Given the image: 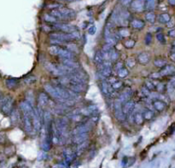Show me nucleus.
I'll return each instance as SVG.
<instances>
[{
  "instance_id": "nucleus-54",
  "label": "nucleus",
  "mask_w": 175,
  "mask_h": 168,
  "mask_svg": "<svg viewBox=\"0 0 175 168\" xmlns=\"http://www.w3.org/2000/svg\"><path fill=\"white\" fill-rule=\"evenodd\" d=\"M68 1H70V2H72V1H74V0H68Z\"/></svg>"
},
{
  "instance_id": "nucleus-11",
  "label": "nucleus",
  "mask_w": 175,
  "mask_h": 168,
  "mask_svg": "<svg viewBox=\"0 0 175 168\" xmlns=\"http://www.w3.org/2000/svg\"><path fill=\"white\" fill-rule=\"evenodd\" d=\"M135 106H136V103L132 100H129L122 104V110H123L124 114H126V116H128L131 113L133 112V110L135 109Z\"/></svg>"
},
{
  "instance_id": "nucleus-41",
  "label": "nucleus",
  "mask_w": 175,
  "mask_h": 168,
  "mask_svg": "<svg viewBox=\"0 0 175 168\" xmlns=\"http://www.w3.org/2000/svg\"><path fill=\"white\" fill-rule=\"evenodd\" d=\"M156 39L162 45H165L167 43L166 38H165V36H164V34L162 32H157L156 33Z\"/></svg>"
},
{
  "instance_id": "nucleus-52",
  "label": "nucleus",
  "mask_w": 175,
  "mask_h": 168,
  "mask_svg": "<svg viewBox=\"0 0 175 168\" xmlns=\"http://www.w3.org/2000/svg\"><path fill=\"white\" fill-rule=\"evenodd\" d=\"M172 50L173 51H175V40L172 43Z\"/></svg>"
},
{
  "instance_id": "nucleus-3",
  "label": "nucleus",
  "mask_w": 175,
  "mask_h": 168,
  "mask_svg": "<svg viewBox=\"0 0 175 168\" xmlns=\"http://www.w3.org/2000/svg\"><path fill=\"white\" fill-rule=\"evenodd\" d=\"M14 99L10 96H5L3 97L1 102H0V109L1 112L5 114V115H10L12 111H13Z\"/></svg>"
},
{
  "instance_id": "nucleus-51",
  "label": "nucleus",
  "mask_w": 175,
  "mask_h": 168,
  "mask_svg": "<svg viewBox=\"0 0 175 168\" xmlns=\"http://www.w3.org/2000/svg\"><path fill=\"white\" fill-rule=\"evenodd\" d=\"M168 4L171 6H175V0H168Z\"/></svg>"
},
{
  "instance_id": "nucleus-5",
  "label": "nucleus",
  "mask_w": 175,
  "mask_h": 168,
  "mask_svg": "<svg viewBox=\"0 0 175 168\" xmlns=\"http://www.w3.org/2000/svg\"><path fill=\"white\" fill-rule=\"evenodd\" d=\"M54 25V28L58 30L60 32H66V33H71V32L77 31L76 26L68 24V23H63V22H57Z\"/></svg>"
},
{
  "instance_id": "nucleus-32",
  "label": "nucleus",
  "mask_w": 175,
  "mask_h": 168,
  "mask_svg": "<svg viewBox=\"0 0 175 168\" xmlns=\"http://www.w3.org/2000/svg\"><path fill=\"white\" fill-rule=\"evenodd\" d=\"M156 16L154 12L149 11L148 13L145 15V20H146L148 22L151 23V24H154V23L156 22Z\"/></svg>"
},
{
  "instance_id": "nucleus-2",
  "label": "nucleus",
  "mask_w": 175,
  "mask_h": 168,
  "mask_svg": "<svg viewBox=\"0 0 175 168\" xmlns=\"http://www.w3.org/2000/svg\"><path fill=\"white\" fill-rule=\"evenodd\" d=\"M49 52L52 56H58L61 59H74V54L68 50L62 48L58 45H51L49 47Z\"/></svg>"
},
{
  "instance_id": "nucleus-6",
  "label": "nucleus",
  "mask_w": 175,
  "mask_h": 168,
  "mask_svg": "<svg viewBox=\"0 0 175 168\" xmlns=\"http://www.w3.org/2000/svg\"><path fill=\"white\" fill-rule=\"evenodd\" d=\"M114 109H115V119L120 122H123L124 120H126V114H124L123 110H122V104L117 101L116 103H115Z\"/></svg>"
},
{
  "instance_id": "nucleus-21",
  "label": "nucleus",
  "mask_w": 175,
  "mask_h": 168,
  "mask_svg": "<svg viewBox=\"0 0 175 168\" xmlns=\"http://www.w3.org/2000/svg\"><path fill=\"white\" fill-rule=\"evenodd\" d=\"M130 114H132V120H133V122L136 123L137 125H142L143 123V120H144V119H143V114L141 113V112H134V110H133V112L132 113H131Z\"/></svg>"
},
{
  "instance_id": "nucleus-22",
  "label": "nucleus",
  "mask_w": 175,
  "mask_h": 168,
  "mask_svg": "<svg viewBox=\"0 0 175 168\" xmlns=\"http://www.w3.org/2000/svg\"><path fill=\"white\" fill-rule=\"evenodd\" d=\"M88 147H89V141L88 140L81 142V143H79L78 145H76V149L74 150L75 153H76V155L78 156V155H82L85 151L88 149Z\"/></svg>"
},
{
  "instance_id": "nucleus-36",
  "label": "nucleus",
  "mask_w": 175,
  "mask_h": 168,
  "mask_svg": "<svg viewBox=\"0 0 175 168\" xmlns=\"http://www.w3.org/2000/svg\"><path fill=\"white\" fill-rule=\"evenodd\" d=\"M36 80H37V78L35 77L34 75H29V76H27L24 78L23 83L25 84H34L36 82Z\"/></svg>"
},
{
  "instance_id": "nucleus-18",
  "label": "nucleus",
  "mask_w": 175,
  "mask_h": 168,
  "mask_svg": "<svg viewBox=\"0 0 175 168\" xmlns=\"http://www.w3.org/2000/svg\"><path fill=\"white\" fill-rule=\"evenodd\" d=\"M50 103V98L49 96L45 93L41 92L39 95V108H45Z\"/></svg>"
},
{
  "instance_id": "nucleus-48",
  "label": "nucleus",
  "mask_w": 175,
  "mask_h": 168,
  "mask_svg": "<svg viewBox=\"0 0 175 168\" xmlns=\"http://www.w3.org/2000/svg\"><path fill=\"white\" fill-rule=\"evenodd\" d=\"M121 67H123V63H121V62H116L115 63V69L118 71L119 69H121Z\"/></svg>"
},
{
  "instance_id": "nucleus-25",
  "label": "nucleus",
  "mask_w": 175,
  "mask_h": 168,
  "mask_svg": "<svg viewBox=\"0 0 175 168\" xmlns=\"http://www.w3.org/2000/svg\"><path fill=\"white\" fill-rule=\"evenodd\" d=\"M158 21L162 24H168L171 21V16L168 13H162L158 16Z\"/></svg>"
},
{
  "instance_id": "nucleus-27",
  "label": "nucleus",
  "mask_w": 175,
  "mask_h": 168,
  "mask_svg": "<svg viewBox=\"0 0 175 168\" xmlns=\"http://www.w3.org/2000/svg\"><path fill=\"white\" fill-rule=\"evenodd\" d=\"M104 61V59L102 51H96L95 55H94V62H95V63H96L97 66H99Z\"/></svg>"
},
{
  "instance_id": "nucleus-24",
  "label": "nucleus",
  "mask_w": 175,
  "mask_h": 168,
  "mask_svg": "<svg viewBox=\"0 0 175 168\" xmlns=\"http://www.w3.org/2000/svg\"><path fill=\"white\" fill-rule=\"evenodd\" d=\"M18 84H19V82L15 78H8L5 80V85H6L7 88L10 89V90L15 89L18 86Z\"/></svg>"
},
{
  "instance_id": "nucleus-47",
  "label": "nucleus",
  "mask_w": 175,
  "mask_h": 168,
  "mask_svg": "<svg viewBox=\"0 0 175 168\" xmlns=\"http://www.w3.org/2000/svg\"><path fill=\"white\" fill-rule=\"evenodd\" d=\"M141 91H142V94H143L144 97H149V95H150V92H151V91H149L148 89H146L144 86L142 88Z\"/></svg>"
},
{
  "instance_id": "nucleus-19",
  "label": "nucleus",
  "mask_w": 175,
  "mask_h": 168,
  "mask_svg": "<svg viewBox=\"0 0 175 168\" xmlns=\"http://www.w3.org/2000/svg\"><path fill=\"white\" fill-rule=\"evenodd\" d=\"M152 105H153L154 109H156L157 112H163L167 108V103L162 100H159V99L154 100L152 103Z\"/></svg>"
},
{
  "instance_id": "nucleus-9",
  "label": "nucleus",
  "mask_w": 175,
  "mask_h": 168,
  "mask_svg": "<svg viewBox=\"0 0 175 168\" xmlns=\"http://www.w3.org/2000/svg\"><path fill=\"white\" fill-rule=\"evenodd\" d=\"M132 95V91L130 88H126L118 95V97H117L118 100L117 101L121 104L125 103L126 102L129 101Z\"/></svg>"
},
{
  "instance_id": "nucleus-8",
  "label": "nucleus",
  "mask_w": 175,
  "mask_h": 168,
  "mask_svg": "<svg viewBox=\"0 0 175 168\" xmlns=\"http://www.w3.org/2000/svg\"><path fill=\"white\" fill-rule=\"evenodd\" d=\"M22 120L24 124V128L27 133H32V129H33V124H32V114H22Z\"/></svg>"
},
{
  "instance_id": "nucleus-30",
  "label": "nucleus",
  "mask_w": 175,
  "mask_h": 168,
  "mask_svg": "<svg viewBox=\"0 0 175 168\" xmlns=\"http://www.w3.org/2000/svg\"><path fill=\"white\" fill-rule=\"evenodd\" d=\"M142 114H143V119H144L145 120H151L155 117V114H154V112L151 109L144 110Z\"/></svg>"
},
{
  "instance_id": "nucleus-28",
  "label": "nucleus",
  "mask_w": 175,
  "mask_h": 168,
  "mask_svg": "<svg viewBox=\"0 0 175 168\" xmlns=\"http://www.w3.org/2000/svg\"><path fill=\"white\" fill-rule=\"evenodd\" d=\"M120 57V53L117 51L115 48H113L111 50V51L110 52V61L111 62H116L118 61V59Z\"/></svg>"
},
{
  "instance_id": "nucleus-23",
  "label": "nucleus",
  "mask_w": 175,
  "mask_h": 168,
  "mask_svg": "<svg viewBox=\"0 0 175 168\" xmlns=\"http://www.w3.org/2000/svg\"><path fill=\"white\" fill-rule=\"evenodd\" d=\"M145 26L144 21L140 19H133L131 21V26L135 30H141Z\"/></svg>"
},
{
  "instance_id": "nucleus-13",
  "label": "nucleus",
  "mask_w": 175,
  "mask_h": 168,
  "mask_svg": "<svg viewBox=\"0 0 175 168\" xmlns=\"http://www.w3.org/2000/svg\"><path fill=\"white\" fill-rule=\"evenodd\" d=\"M159 73H161L162 77L173 76V75H175V67L174 65H166L164 67H162Z\"/></svg>"
},
{
  "instance_id": "nucleus-39",
  "label": "nucleus",
  "mask_w": 175,
  "mask_h": 168,
  "mask_svg": "<svg viewBox=\"0 0 175 168\" xmlns=\"http://www.w3.org/2000/svg\"><path fill=\"white\" fill-rule=\"evenodd\" d=\"M137 63L136 59L133 58V57H129V58L126 59V65L128 68H132L135 67V65Z\"/></svg>"
},
{
  "instance_id": "nucleus-43",
  "label": "nucleus",
  "mask_w": 175,
  "mask_h": 168,
  "mask_svg": "<svg viewBox=\"0 0 175 168\" xmlns=\"http://www.w3.org/2000/svg\"><path fill=\"white\" fill-rule=\"evenodd\" d=\"M113 49V46L110 45L108 44H105L103 48H102V51L104 52V53H110L111 51V50Z\"/></svg>"
},
{
  "instance_id": "nucleus-4",
  "label": "nucleus",
  "mask_w": 175,
  "mask_h": 168,
  "mask_svg": "<svg viewBox=\"0 0 175 168\" xmlns=\"http://www.w3.org/2000/svg\"><path fill=\"white\" fill-rule=\"evenodd\" d=\"M50 39L58 40V41H61L63 44L68 43V42H71L72 40H74L71 33H66V32H51L50 34Z\"/></svg>"
},
{
  "instance_id": "nucleus-33",
  "label": "nucleus",
  "mask_w": 175,
  "mask_h": 168,
  "mask_svg": "<svg viewBox=\"0 0 175 168\" xmlns=\"http://www.w3.org/2000/svg\"><path fill=\"white\" fill-rule=\"evenodd\" d=\"M123 45L126 49H132V48L135 46V45H136V40L132 39H126V40L124 41Z\"/></svg>"
},
{
  "instance_id": "nucleus-42",
  "label": "nucleus",
  "mask_w": 175,
  "mask_h": 168,
  "mask_svg": "<svg viewBox=\"0 0 175 168\" xmlns=\"http://www.w3.org/2000/svg\"><path fill=\"white\" fill-rule=\"evenodd\" d=\"M153 41V36L150 32H147L145 37H144V44L146 45H149Z\"/></svg>"
},
{
  "instance_id": "nucleus-29",
  "label": "nucleus",
  "mask_w": 175,
  "mask_h": 168,
  "mask_svg": "<svg viewBox=\"0 0 175 168\" xmlns=\"http://www.w3.org/2000/svg\"><path fill=\"white\" fill-rule=\"evenodd\" d=\"M117 34H119V37L120 38H127V37L130 36V31L128 30L127 27L123 26V27H121V28L119 29Z\"/></svg>"
},
{
  "instance_id": "nucleus-35",
  "label": "nucleus",
  "mask_w": 175,
  "mask_h": 168,
  "mask_svg": "<svg viewBox=\"0 0 175 168\" xmlns=\"http://www.w3.org/2000/svg\"><path fill=\"white\" fill-rule=\"evenodd\" d=\"M145 8L148 10H153L156 8V0H145Z\"/></svg>"
},
{
  "instance_id": "nucleus-1",
  "label": "nucleus",
  "mask_w": 175,
  "mask_h": 168,
  "mask_svg": "<svg viewBox=\"0 0 175 168\" xmlns=\"http://www.w3.org/2000/svg\"><path fill=\"white\" fill-rule=\"evenodd\" d=\"M51 15L57 20H70L75 17L76 13L74 10H73L67 7H59L57 9L52 10Z\"/></svg>"
},
{
  "instance_id": "nucleus-45",
  "label": "nucleus",
  "mask_w": 175,
  "mask_h": 168,
  "mask_svg": "<svg viewBox=\"0 0 175 168\" xmlns=\"http://www.w3.org/2000/svg\"><path fill=\"white\" fill-rule=\"evenodd\" d=\"M132 2V0H120L121 6L123 7H128L129 5H131Z\"/></svg>"
},
{
  "instance_id": "nucleus-31",
  "label": "nucleus",
  "mask_w": 175,
  "mask_h": 168,
  "mask_svg": "<svg viewBox=\"0 0 175 168\" xmlns=\"http://www.w3.org/2000/svg\"><path fill=\"white\" fill-rule=\"evenodd\" d=\"M117 72V75H118V77L120 78H126L128 76V73H129V72L127 70V68L126 67H121V69H119Z\"/></svg>"
},
{
  "instance_id": "nucleus-26",
  "label": "nucleus",
  "mask_w": 175,
  "mask_h": 168,
  "mask_svg": "<svg viewBox=\"0 0 175 168\" xmlns=\"http://www.w3.org/2000/svg\"><path fill=\"white\" fill-rule=\"evenodd\" d=\"M154 65L156 66V67L162 69V67H164L166 65H168V62H167L166 59L162 58V57H157L154 60Z\"/></svg>"
},
{
  "instance_id": "nucleus-17",
  "label": "nucleus",
  "mask_w": 175,
  "mask_h": 168,
  "mask_svg": "<svg viewBox=\"0 0 175 168\" xmlns=\"http://www.w3.org/2000/svg\"><path fill=\"white\" fill-rule=\"evenodd\" d=\"M88 133H83V134H78V135H74L72 137V141L73 143H74L75 145H78L81 142L87 141L88 140Z\"/></svg>"
},
{
  "instance_id": "nucleus-44",
  "label": "nucleus",
  "mask_w": 175,
  "mask_h": 168,
  "mask_svg": "<svg viewBox=\"0 0 175 168\" xmlns=\"http://www.w3.org/2000/svg\"><path fill=\"white\" fill-rule=\"evenodd\" d=\"M150 78H151L152 79H155V80H159V79L162 78V76L161 75V73H160L159 72H157V73H151V74H150Z\"/></svg>"
},
{
  "instance_id": "nucleus-34",
  "label": "nucleus",
  "mask_w": 175,
  "mask_h": 168,
  "mask_svg": "<svg viewBox=\"0 0 175 168\" xmlns=\"http://www.w3.org/2000/svg\"><path fill=\"white\" fill-rule=\"evenodd\" d=\"M156 91L162 94L167 91V85L162 82H159L156 84Z\"/></svg>"
},
{
  "instance_id": "nucleus-53",
  "label": "nucleus",
  "mask_w": 175,
  "mask_h": 168,
  "mask_svg": "<svg viewBox=\"0 0 175 168\" xmlns=\"http://www.w3.org/2000/svg\"><path fill=\"white\" fill-rule=\"evenodd\" d=\"M3 94H2V92H0V102H1V100H2V98H3Z\"/></svg>"
},
{
  "instance_id": "nucleus-7",
  "label": "nucleus",
  "mask_w": 175,
  "mask_h": 168,
  "mask_svg": "<svg viewBox=\"0 0 175 168\" xmlns=\"http://www.w3.org/2000/svg\"><path fill=\"white\" fill-rule=\"evenodd\" d=\"M44 88H45V91H46L51 97H53L54 99H56L59 103H62V100H64V99H62V98L60 97V96L58 95V93H57V90H56V88H55L54 85L47 83V84H44Z\"/></svg>"
},
{
  "instance_id": "nucleus-37",
  "label": "nucleus",
  "mask_w": 175,
  "mask_h": 168,
  "mask_svg": "<svg viewBox=\"0 0 175 168\" xmlns=\"http://www.w3.org/2000/svg\"><path fill=\"white\" fill-rule=\"evenodd\" d=\"M110 85L113 91H117L119 90H121V88L123 87V82H121L120 80H117L116 82H115L114 84H110Z\"/></svg>"
},
{
  "instance_id": "nucleus-14",
  "label": "nucleus",
  "mask_w": 175,
  "mask_h": 168,
  "mask_svg": "<svg viewBox=\"0 0 175 168\" xmlns=\"http://www.w3.org/2000/svg\"><path fill=\"white\" fill-rule=\"evenodd\" d=\"M62 65L71 69H79V64L74 59H62Z\"/></svg>"
},
{
  "instance_id": "nucleus-15",
  "label": "nucleus",
  "mask_w": 175,
  "mask_h": 168,
  "mask_svg": "<svg viewBox=\"0 0 175 168\" xmlns=\"http://www.w3.org/2000/svg\"><path fill=\"white\" fill-rule=\"evenodd\" d=\"M131 7L137 12H141L145 8V0H132Z\"/></svg>"
},
{
  "instance_id": "nucleus-46",
  "label": "nucleus",
  "mask_w": 175,
  "mask_h": 168,
  "mask_svg": "<svg viewBox=\"0 0 175 168\" xmlns=\"http://www.w3.org/2000/svg\"><path fill=\"white\" fill-rule=\"evenodd\" d=\"M97 32V27L95 25H93V26H91L89 27V29H88V33L90 34V35H94L95 33Z\"/></svg>"
},
{
  "instance_id": "nucleus-40",
  "label": "nucleus",
  "mask_w": 175,
  "mask_h": 168,
  "mask_svg": "<svg viewBox=\"0 0 175 168\" xmlns=\"http://www.w3.org/2000/svg\"><path fill=\"white\" fill-rule=\"evenodd\" d=\"M144 87H145L146 89H148L149 91H156V84H154V82L149 81V80L145 81V83H144Z\"/></svg>"
},
{
  "instance_id": "nucleus-50",
  "label": "nucleus",
  "mask_w": 175,
  "mask_h": 168,
  "mask_svg": "<svg viewBox=\"0 0 175 168\" xmlns=\"http://www.w3.org/2000/svg\"><path fill=\"white\" fill-rule=\"evenodd\" d=\"M169 58H170V60H171L172 62H175V51H173L170 53V55H169Z\"/></svg>"
},
{
  "instance_id": "nucleus-49",
  "label": "nucleus",
  "mask_w": 175,
  "mask_h": 168,
  "mask_svg": "<svg viewBox=\"0 0 175 168\" xmlns=\"http://www.w3.org/2000/svg\"><path fill=\"white\" fill-rule=\"evenodd\" d=\"M168 36L170 37V38H172V39H175V28L169 30L168 32Z\"/></svg>"
},
{
  "instance_id": "nucleus-20",
  "label": "nucleus",
  "mask_w": 175,
  "mask_h": 168,
  "mask_svg": "<svg viewBox=\"0 0 175 168\" xmlns=\"http://www.w3.org/2000/svg\"><path fill=\"white\" fill-rule=\"evenodd\" d=\"M150 61V55L148 52H141L138 56V62L142 65H147Z\"/></svg>"
},
{
  "instance_id": "nucleus-12",
  "label": "nucleus",
  "mask_w": 175,
  "mask_h": 168,
  "mask_svg": "<svg viewBox=\"0 0 175 168\" xmlns=\"http://www.w3.org/2000/svg\"><path fill=\"white\" fill-rule=\"evenodd\" d=\"M89 131H90L89 124H80L73 130L72 134H73V136L78 135V134H83V133H87Z\"/></svg>"
},
{
  "instance_id": "nucleus-16",
  "label": "nucleus",
  "mask_w": 175,
  "mask_h": 168,
  "mask_svg": "<svg viewBox=\"0 0 175 168\" xmlns=\"http://www.w3.org/2000/svg\"><path fill=\"white\" fill-rule=\"evenodd\" d=\"M101 91L105 96H113L115 91L112 90L111 85L106 80H103L101 83Z\"/></svg>"
},
{
  "instance_id": "nucleus-38",
  "label": "nucleus",
  "mask_w": 175,
  "mask_h": 168,
  "mask_svg": "<svg viewBox=\"0 0 175 168\" xmlns=\"http://www.w3.org/2000/svg\"><path fill=\"white\" fill-rule=\"evenodd\" d=\"M44 19L46 21V22H50V23H52V24H56L58 22V20L57 18H55L54 16H52L51 15H45L44 16Z\"/></svg>"
},
{
  "instance_id": "nucleus-10",
  "label": "nucleus",
  "mask_w": 175,
  "mask_h": 168,
  "mask_svg": "<svg viewBox=\"0 0 175 168\" xmlns=\"http://www.w3.org/2000/svg\"><path fill=\"white\" fill-rule=\"evenodd\" d=\"M63 156L65 158V161L68 164H69L74 161V159L77 155H76V153L74 150H73L70 148H67L63 150Z\"/></svg>"
}]
</instances>
